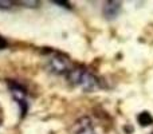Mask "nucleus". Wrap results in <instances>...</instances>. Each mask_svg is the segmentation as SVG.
<instances>
[{"mask_svg":"<svg viewBox=\"0 0 153 134\" xmlns=\"http://www.w3.org/2000/svg\"><path fill=\"white\" fill-rule=\"evenodd\" d=\"M47 66H48V70H50L51 73L58 74V75H61V74H67L69 70L71 68L70 67L69 59L65 58V56L61 55V54H55V55L51 56L48 63H47Z\"/></svg>","mask_w":153,"mask_h":134,"instance_id":"f03ea898","label":"nucleus"},{"mask_svg":"<svg viewBox=\"0 0 153 134\" xmlns=\"http://www.w3.org/2000/svg\"><path fill=\"white\" fill-rule=\"evenodd\" d=\"M10 90H11V94H12L13 101H15V102L19 105V107H20L22 117H24L27 113V109H28V103H27V91L24 90V87H22L20 84H16V83L11 84Z\"/></svg>","mask_w":153,"mask_h":134,"instance_id":"7ed1b4c3","label":"nucleus"},{"mask_svg":"<svg viewBox=\"0 0 153 134\" xmlns=\"http://www.w3.org/2000/svg\"><path fill=\"white\" fill-rule=\"evenodd\" d=\"M138 122H140V124L143 125V126H146V125L152 124L153 119H152V117L149 115L148 113H143L140 117H138Z\"/></svg>","mask_w":153,"mask_h":134,"instance_id":"423d86ee","label":"nucleus"},{"mask_svg":"<svg viewBox=\"0 0 153 134\" xmlns=\"http://www.w3.org/2000/svg\"><path fill=\"white\" fill-rule=\"evenodd\" d=\"M75 134H95L94 126L89 117H82L75 125Z\"/></svg>","mask_w":153,"mask_h":134,"instance_id":"20e7f679","label":"nucleus"},{"mask_svg":"<svg viewBox=\"0 0 153 134\" xmlns=\"http://www.w3.org/2000/svg\"><path fill=\"white\" fill-rule=\"evenodd\" d=\"M66 78L71 86L81 87L85 91H95L100 89V82L95 75L83 67H71L66 74Z\"/></svg>","mask_w":153,"mask_h":134,"instance_id":"f257e3e1","label":"nucleus"},{"mask_svg":"<svg viewBox=\"0 0 153 134\" xmlns=\"http://www.w3.org/2000/svg\"><path fill=\"white\" fill-rule=\"evenodd\" d=\"M19 4L23 5V7H38L39 5V3L38 1H19Z\"/></svg>","mask_w":153,"mask_h":134,"instance_id":"6e6552de","label":"nucleus"},{"mask_svg":"<svg viewBox=\"0 0 153 134\" xmlns=\"http://www.w3.org/2000/svg\"><path fill=\"white\" fill-rule=\"evenodd\" d=\"M121 10V4L118 1H109L103 7V16L106 19H114L120 13Z\"/></svg>","mask_w":153,"mask_h":134,"instance_id":"39448f33","label":"nucleus"},{"mask_svg":"<svg viewBox=\"0 0 153 134\" xmlns=\"http://www.w3.org/2000/svg\"><path fill=\"white\" fill-rule=\"evenodd\" d=\"M12 5L13 4L8 0H0V10H10Z\"/></svg>","mask_w":153,"mask_h":134,"instance_id":"0eeeda50","label":"nucleus"},{"mask_svg":"<svg viewBox=\"0 0 153 134\" xmlns=\"http://www.w3.org/2000/svg\"><path fill=\"white\" fill-rule=\"evenodd\" d=\"M7 46H8V44H7V40H5L4 38L0 36V50H1V48H5Z\"/></svg>","mask_w":153,"mask_h":134,"instance_id":"1a4fd4ad","label":"nucleus"}]
</instances>
